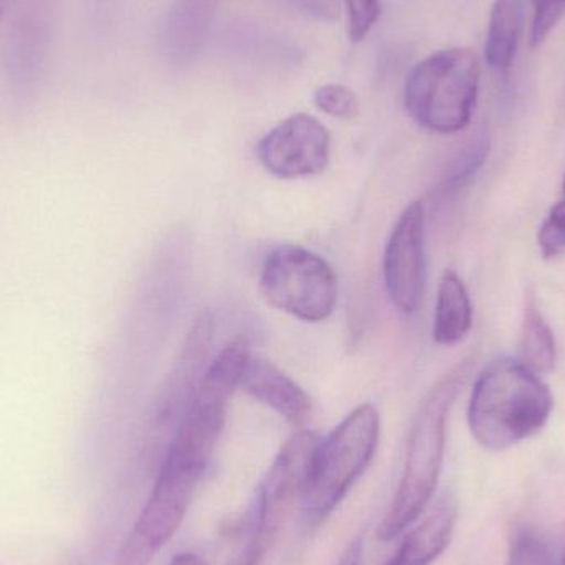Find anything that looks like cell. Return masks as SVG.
Segmentation results:
<instances>
[{
    "label": "cell",
    "instance_id": "cell-22",
    "mask_svg": "<svg viewBox=\"0 0 565 565\" xmlns=\"http://www.w3.org/2000/svg\"><path fill=\"white\" fill-rule=\"evenodd\" d=\"M362 551H364V543L362 540L352 541L349 544L348 550L342 554L338 565H361L362 563Z\"/></svg>",
    "mask_w": 565,
    "mask_h": 565
},
{
    "label": "cell",
    "instance_id": "cell-25",
    "mask_svg": "<svg viewBox=\"0 0 565 565\" xmlns=\"http://www.w3.org/2000/svg\"><path fill=\"white\" fill-rule=\"evenodd\" d=\"M563 188H564V192H565V175H564V185H563Z\"/></svg>",
    "mask_w": 565,
    "mask_h": 565
},
{
    "label": "cell",
    "instance_id": "cell-12",
    "mask_svg": "<svg viewBox=\"0 0 565 565\" xmlns=\"http://www.w3.org/2000/svg\"><path fill=\"white\" fill-rule=\"evenodd\" d=\"M473 326V305L463 280L454 270L440 278L434 316V341L455 345L467 338Z\"/></svg>",
    "mask_w": 565,
    "mask_h": 565
},
{
    "label": "cell",
    "instance_id": "cell-10",
    "mask_svg": "<svg viewBox=\"0 0 565 565\" xmlns=\"http://www.w3.org/2000/svg\"><path fill=\"white\" fill-rule=\"evenodd\" d=\"M241 388L255 401L274 408L295 427H302L311 417L312 401L308 392L274 362L250 358Z\"/></svg>",
    "mask_w": 565,
    "mask_h": 565
},
{
    "label": "cell",
    "instance_id": "cell-6",
    "mask_svg": "<svg viewBox=\"0 0 565 565\" xmlns=\"http://www.w3.org/2000/svg\"><path fill=\"white\" fill-rule=\"evenodd\" d=\"M321 440L315 431L302 430L286 441L258 488L242 547L264 559L296 500L305 497Z\"/></svg>",
    "mask_w": 565,
    "mask_h": 565
},
{
    "label": "cell",
    "instance_id": "cell-19",
    "mask_svg": "<svg viewBox=\"0 0 565 565\" xmlns=\"http://www.w3.org/2000/svg\"><path fill=\"white\" fill-rule=\"evenodd\" d=\"M344 2L348 10L349 36L352 42H361L381 17V0H344Z\"/></svg>",
    "mask_w": 565,
    "mask_h": 565
},
{
    "label": "cell",
    "instance_id": "cell-11",
    "mask_svg": "<svg viewBox=\"0 0 565 565\" xmlns=\"http://www.w3.org/2000/svg\"><path fill=\"white\" fill-rule=\"evenodd\" d=\"M457 510L450 498L438 501L431 513L418 524L387 565H430L447 550L454 534Z\"/></svg>",
    "mask_w": 565,
    "mask_h": 565
},
{
    "label": "cell",
    "instance_id": "cell-3",
    "mask_svg": "<svg viewBox=\"0 0 565 565\" xmlns=\"http://www.w3.org/2000/svg\"><path fill=\"white\" fill-rule=\"evenodd\" d=\"M480 88V62L470 49H445L422 60L405 83V108L417 125L454 135L470 125Z\"/></svg>",
    "mask_w": 565,
    "mask_h": 565
},
{
    "label": "cell",
    "instance_id": "cell-17",
    "mask_svg": "<svg viewBox=\"0 0 565 565\" xmlns=\"http://www.w3.org/2000/svg\"><path fill=\"white\" fill-rule=\"evenodd\" d=\"M316 108L339 119H355L361 111L358 96L351 88L338 83L319 86L312 96Z\"/></svg>",
    "mask_w": 565,
    "mask_h": 565
},
{
    "label": "cell",
    "instance_id": "cell-23",
    "mask_svg": "<svg viewBox=\"0 0 565 565\" xmlns=\"http://www.w3.org/2000/svg\"><path fill=\"white\" fill-rule=\"evenodd\" d=\"M171 565H207L201 557L195 556V554L184 553L175 556L174 559L171 561Z\"/></svg>",
    "mask_w": 565,
    "mask_h": 565
},
{
    "label": "cell",
    "instance_id": "cell-4",
    "mask_svg": "<svg viewBox=\"0 0 565 565\" xmlns=\"http://www.w3.org/2000/svg\"><path fill=\"white\" fill-rule=\"evenodd\" d=\"M381 417L372 404L351 412L328 438H322L302 503L312 523L324 520L364 473L377 450Z\"/></svg>",
    "mask_w": 565,
    "mask_h": 565
},
{
    "label": "cell",
    "instance_id": "cell-21",
    "mask_svg": "<svg viewBox=\"0 0 565 565\" xmlns=\"http://www.w3.org/2000/svg\"><path fill=\"white\" fill-rule=\"evenodd\" d=\"M282 2L319 20H334L339 17L338 0H282Z\"/></svg>",
    "mask_w": 565,
    "mask_h": 565
},
{
    "label": "cell",
    "instance_id": "cell-5",
    "mask_svg": "<svg viewBox=\"0 0 565 565\" xmlns=\"http://www.w3.org/2000/svg\"><path fill=\"white\" fill-rule=\"evenodd\" d=\"M262 295L292 318L326 321L338 305V275L315 252L295 244L278 245L265 258Z\"/></svg>",
    "mask_w": 565,
    "mask_h": 565
},
{
    "label": "cell",
    "instance_id": "cell-1",
    "mask_svg": "<svg viewBox=\"0 0 565 565\" xmlns=\"http://www.w3.org/2000/svg\"><path fill=\"white\" fill-rule=\"evenodd\" d=\"M550 385L520 359H498L481 371L468 405L478 444L501 451L543 430L553 412Z\"/></svg>",
    "mask_w": 565,
    "mask_h": 565
},
{
    "label": "cell",
    "instance_id": "cell-7",
    "mask_svg": "<svg viewBox=\"0 0 565 565\" xmlns=\"http://www.w3.org/2000/svg\"><path fill=\"white\" fill-rule=\"evenodd\" d=\"M205 470L164 460L154 491L113 565H148L181 526Z\"/></svg>",
    "mask_w": 565,
    "mask_h": 565
},
{
    "label": "cell",
    "instance_id": "cell-14",
    "mask_svg": "<svg viewBox=\"0 0 565 565\" xmlns=\"http://www.w3.org/2000/svg\"><path fill=\"white\" fill-rule=\"evenodd\" d=\"M556 338L553 329L530 296L524 308L520 335V361L536 374H550L556 365Z\"/></svg>",
    "mask_w": 565,
    "mask_h": 565
},
{
    "label": "cell",
    "instance_id": "cell-15",
    "mask_svg": "<svg viewBox=\"0 0 565 565\" xmlns=\"http://www.w3.org/2000/svg\"><path fill=\"white\" fill-rule=\"evenodd\" d=\"M488 149H490V142H488V136L484 132H480L471 141H468L455 159L450 174L441 184V189H444L441 192L450 194V192H457L458 189L463 188L477 174L478 169L483 166Z\"/></svg>",
    "mask_w": 565,
    "mask_h": 565
},
{
    "label": "cell",
    "instance_id": "cell-9",
    "mask_svg": "<svg viewBox=\"0 0 565 565\" xmlns=\"http://www.w3.org/2000/svg\"><path fill=\"white\" fill-rule=\"evenodd\" d=\"M257 154L262 166L275 178H312L328 168L331 135L315 116L298 113L260 139Z\"/></svg>",
    "mask_w": 565,
    "mask_h": 565
},
{
    "label": "cell",
    "instance_id": "cell-13",
    "mask_svg": "<svg viewBox=\"0 0 565 565\" xmlns=\"http://www.w3.org/2000/svg\"><path fill=\"white\" fill-rule=\"evenodd\" d=\"M523 0H494L488 25L484 56L497 72H507L513 65L523 30Z\"/></svg>",
    "mask_w": 565,
    "mask_h": 565
},
{
    "label": "cell",
    "instance_id": "cell-8",
    "mask_svg": "<svg viewBox=\"0 0 565 565\" xmlns=\"http://www.w3.org/2000/svg\"><path fill=\"white\" fill-rule=\"evenodd\" d=\"M384 280L388 298L404 315H414L424 302L427 285L425 209L411 202L395 222L384 254Z\"/></svg>",
    "mask_w": 565,
    "mask_h": 565
},
{
    "label": "cell",
    "instance_id": "cell-24",
    "mask_svg": "<svg viewBox=\"0 0 565 565\" xmlns=\"http://www.w3.org/2000/svg\"><path fill=\"white\" fill-rule=\"evenodd\" d=\"M10 0H0V19H2L3 12H6L7 7H9Z\"/></svg>",
    "mask_w": 565,
    "mask_h": 565
},
{
    "label": "cell",
    "instance_id": "cell-18",
    "mask_svg": "<svg viewBox=\"0 0 565 565\" xmlns=\"http://www.w3.org/2000/svg\"><path fill=\"white\" fill-rule=\"evenodd\" d=\"M541 255L546 260L565 255V201L551 209L537 234Z\"/></svg>",
    "mask_w": 565,
    "mask_h": 565
},
{
    "label": "cell",
    "instance_id": "cell-20",
    "mask_svg": "<svg viewBox=\"0 0 565 565\" xmlns=\"http://www.w3.org/2000/svg\"><path fill=\"white\" fill-rule=\"evenodd\" d=\"M565 15V0H534L531 45L540 46Z\"/></svg>",
    "mask_w": 565,
    "mask_h": 565
},
{
    "label": "cell",
    "instance_id": "cell-2",
    "mask_svg": "<svg viewBox=\"0 0 565 565\" xmlns=\"http://www.w3.org/2000/svg\"><path fill=\"white\" fill-rule=\"evenodd\" d=\"M473 365V355L458 362L422 402L408 440L404 477L394 503L379 527V540H395L424 513L434 497L444 461L448 415L470 379Z\"/></svg>",
    "mask_w": 565,
    "mask_h": 565
},
{
    "label": "cell",
    "instance_id": "cell-16",
    "mask_svg": "<svg viewBox=\"0 0 565 565\" xmlns=\"http://www.w3.org/2000/svg\"><path fill=\"white\" fill-rule=\"evenodd\" d=\"M507 565H557L553 547L536 531L520 530L511 540Z\"/></svg>",
    "mask_w": 565,
    "mask_h": 565
}]
</instances>
